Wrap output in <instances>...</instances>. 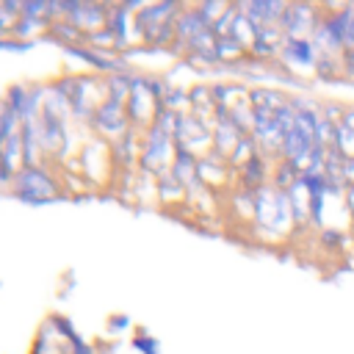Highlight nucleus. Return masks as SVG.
I'll list each match as a JSON object with an SVG mask.
<instances>
[{
	"label": "nucleus",
	"mask_w": 354,
	"mask_h": 354,
	"mask_svg": "<svg viewBox=\"0 0 354 354\" xmlns=\"http://www.w3.org/2000/svg\"><path fill=\"white\" fill-rule=\"evenodd\" d=\"M282 53H285V58H290L301 66H310L315 61V44L310 39H285Z\"/></svg>",
	"instance_id": "obj_7"
},
{
	"label": "nucleus",
	"mask_w": 354,
	"mask_h": 354,
	"mask_svg": "<svg viewBox=\"0 0 354 354\" xmlns=\"http://www.w3.org/2000/svg\"><path fill=\"white\" fill-rule=\"evenodd\" d=\"M64 47H66L72 55L88 61V64L97 66V69H108V72H122V69H124L122 61H113L111 55H105V53H100V50H86V47H77V44H64Z\"/></svg>",
	"instance_id": "obj_6"
},
{
	"label": "nucleus",
	"mask_w": 354,
	"mask_h": 354,
	"mask_svg": "<svg viewBox=\"0 0 354 354\" xmlns=\"http://www.w3.org/2000/svg\"><path fill=\"white\" fill-rule=\"evenodd\" d=\"M133 348H138V351H144V354H160V351H158V340H155L152 335H138V337H133Z\"/></svg>",
	"instance_id": "obj_10"
},
{
	"label": "nucleus",
	"mask_w": 354,
	"mask_h": 354,
	"mask_svg": "<svg viewBox=\"0 0 354 354\" xmlns=\"http://www.w3.org/2000/svg\"><path fill=\"white\" fill-rule=\"evenodd\" d=\"M108 326H113V329H122V326H127V318H113V321H108Z\"/></svg>",
	"instance_id": "obj_11"
},
{
	"label": "nucleus",
	"mask_w": 354,
	"mask_h": 354,
	"mask_svg": "<svg viewBox=\"0 0 354 354\" xmlns=\"http://www.w3.org/2000/svg\"><path fill=\"white\" fill-rule=\"evenodd\" d=\"M279 28L288 33V39H304L301 33L310 30V28H318L315 22V8L313 6H304V3H293V6H285L282 17H279Z\"/></svg>",
	"instance_id": "obj_3"
},
{
	"label": "nucleus",
	"mask_w": 354,
	"mask_h": 354,
	"mask_svg": "<svg viewBox=\"0 0 354 354\" xmlns=\"http://www.w3.org/2000/svg\"><path fill=\"white\" fill-rule=\"evenodd\" d=\"M122 111H124V108H122V100L108 97L105 105L94 113V124L102 127L105 133H119V130L124 127V113H122Z\"/></svg>",
	"instance_id": "obj_4"
},
{
	"label": "nucleus",
	"mask_w": 354,
	"mask_h": 354,
	"mask_svg": "<svg viewBox=\"0 0 354 354\" xmlns=\"http://www.w3.org/2000/svg\"><path fill=\"white\" fill-rule=\"evenodd\" d=\"M14 196L28 205H41V202L58 199L61 188H58L55 177L50 171H44L41 166H22L14 177Z\"/></svg>",
	"instance_id": "obj_1"
},
{
	"label": "nucleus",
	"mask_w": 354,
	"mask_h": 354,
	"mask_svg": "<svg viewBox=\"0 0 354 354\" xmlns=\"http://www.w3.org/2000/svg\"><path fill=\"white\" fill-rule=\"evenodd\" d=\"M288 194L279 188H257L254 194V213L260 224L268 227H285L290 224V205Z\"/></svg>",
	"instance_id": "obj_2"
},
{
	"label": "nucleus",
	"mask_w": 354,
	"mask_h": 354,
	"mask_svg": "<svg viewBox=\"0 0 354 354\" xmlns=\"http://www.w3.org/2000/svg\"><path fill=\"white\" fill-rule=\"evenodd\" d=\"M105 17H108V8L105 6H97V3H77L75 11H72V25L77 28H100L105 25ZM108 28V25H105Z\"/></svg>",
	"instance_id": "obj_5"
},
{
	"label": "nucleus",
	"mask_w": 354,
	"mask_h": 354,
	"mask_svg": "<svg viewBox=\"0 0 354 354\" xmlns=\"http://www.w3.org/2000/svg\"><path fill=\"white\" fill-rule=\"evenodd\" d=\"M243 180H246V185H260V180H263L260 155H249L246 158V163H243Z\"/></svg>",
	"instance_id": "obj_9"
},
{
	"label": "nucleus",
	"mask_w": 354,
	"mask_h": 354,
	"mask_svg": "<svg viewBox=\"0 0 354 354\" xmlns=\"http://www.w3.org/2000/svg\"><path fill=\"white\" fill-rule=\"evenodd\" d=\"M53 324L58 326L61 337H64V340H69V354H94V348H91L83 337H77V332L72 329V324H69V321H64L61 315H53Z\"/></svg>",
	"instance_id": "obj_8"
}]
</instances>
